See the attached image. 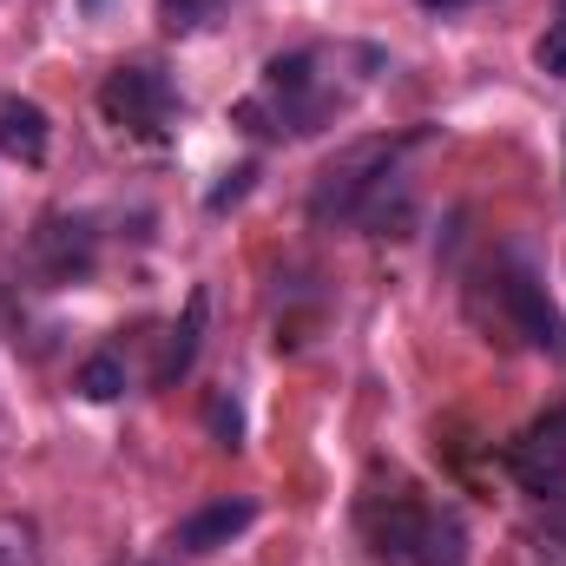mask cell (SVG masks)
I'll use <instances>...</instances> for the list:
<instances>
[{
  "instance_id": "12",
  "label": "cell",
  "mask_w": 566,
  "mask_h": 566,
  "mask_svg": "<svg viewBox=\"0 0 566 566\" xmlns=\"http://www.w3.org/2000/svg\"><path fill=\"white\" fill-rule=\"evenodd\" d=\"M80 396H93V402L126 396V363H119V356H86V363H80Z\"/></svg>"
},
{
  "instance_id": "9",
  "label": "cell",
  "mask_w": 566,
  "mask_h": 566,
  "mask_svg": "<svg viewBox=\"0 0 566 566\" xmlns=\"http://www.w3.org/2000/svg\"><path fill=\"white\" fill-rule=\"evenodd\" d=\"M416 541H422V507L389 501V514H369V554L389 566H416Z\"/></svg>"
},
{
  "instance_id": "13",
  "label": "cell",
  "mask_w": 566,
  "mask_h": 566,
  "mask_svg": "<svg viewBox=\"0 0 566 566\" xmlns=\"http://www.w3.org/2000/svg\"><path fill=\"white\" fill-rule=\"evenodd\" d=\"M541 501H547V514H541V566H566V481Z\"/></svg>"
},
{
  "instance_id": "7",
  "label": "cell",
  "mask_w": 566,
  "mask_h": 566,
  "mask_svg": "<svg viewBox=\"0 0 566 566\" xmlns=\"http://www.w3.org/2000/svg\"><path fill=\"white\" fill-rule=\"evenodd\" d=\"M205 316H211V290H191V303H185V316L165 329V343H158V382H178L191 363H198V343H205Z\"/></svg>"
},
{
  "instance_id": "2",
  "label": "cell",
  "mask_w": 566,
  "mask_h": 566,
  "mask_svg": "<svg viewBox=\"0 0 566 566\" xmlns=\"http://www.w3.org/2000/svg\"><path fill=\"white\" fill-rule=\"evenodd\" d=\"M99 113L119 126V133H139V139H165L171 133V119H178V93H171V80L158 73V66H113L106 73V86H99Z\"/></svg>"
},
{
  "instance_id": "5",
  "label": "cell",
  "mask_w": 566,
  "mask_h": 566,
  "mask_svg": "<svg viewBox=\"0 0 566 566\" xmlns=\"http://www.w3.org/2000/svg\"><path fill=\"white\" fill-rule=\"evenodd\" d=\"M507 468L521 474V488L554 494L566 481V409H554V416H541V422L527 428V434L507 448Z\"/></svg>"
},
{
  "instance_id": "14",
  "label": "cell",
  "mask_w": 566,
  "mask_h": 566,
  "mask_svg": "<svg viewBox=\"0 0 566 566\" xmlns=\"http://www.w3.org/2000/svg\"><path fill=\"white\" fill-rule=\"evenodd\" d=\"M218 13H224V0H158L165 33H198V27H211Z\"/></svg>"
},
{
  "instance_id": "3",
  "label": "cell",
  "mask_w": 566,
  "mask_h": 566,
  "mask_svg": "<svg viewBox=\"0 0 566 566\" xmlns=\"http://www.w3.org/2000/svg\"><path fill=\"white\" fill-rule=\"evenodd\" d=\"M93 264H99L93 224L73 218V211H46L40 231H33V271L46 283H80V277H93Z\"/></svg>"
},
{
  "instance_id": "17",
  "label": "cell",
  "mask_w": 566,
  "mask_h": 566,
  "mask_svg": "<svg viewBox=\"0 0 566 566\" xmlns=\"http://www.w3.org/2000/svg\"><path fill=\"white\" fill-rule=\"evenodd\" d=\"M251 178H258V165H238V171H224V185L211 191V211H224V205H238V198L251 191Z\"/></svg>"
},
{
  "instance_id": "11",
  "label": "cell",
  "mask_w": 566,
  "mask_h": 566,
  "mask_svg": "<svg viewBox=\"0 0 566 566\" xmlns=\"http://www.w3.org/2000/svg\"><path fill=\"white\" fill-rule=\"evenodd\" d=\"M0 566H40V527L27 514H0Z\"/></svg>"
},
{
  "instance_id": "19",
  "label": "cell",
  "mask_w": 566,
  "mask_h": 566,
  "mask_svg": "<svg viewBox=\"0 0 566 566\" xmlns=\"http://www.w3.org/2000/svg\"><path fill=\"white\" fill-rule=\"evenodd\" d=\"M560 7H566V0H560Z\"/></svg>"
},
{
  "instance_id": "8",
  "label": "cell",
  "mask_w": 566,
  "mask_h": 566,
  "mask_svg": "<svg viewBox=\"0 0 566 566\" xmlns=\"http://www.w3.org/2000/svg\"><path fill=\"white\" fill-rule=\"evenodd\" d=\"M0 151L20 158V165H40L46 158V113L20 93H0Z\"/></svg>"
},
{
  "instance_id": "1",
  "label": "cell",
  "mask_w": 566,
  "mask_h": 566,
  "mask_svg": "<svg viewBox=\"0 0 566 566\" xmlns=\"http://www.w3.org/2000/svg\"><path fill=\"white\" fill-rule=\"evenodd\" d=\"M402 145L409 139H356V145H343V151L316 171V185H310V218H316V224H356V218L369 211V198H376L382 185H396V158H402Z\"/></svg>"
},
{
  "instance_id": "15",
  "label": "cell",
  "mask_w": 566,
  "mask_h": 566,
  "mask_svg": "<svg viewBox=\"0 0 566 566\" xmlns=\"http://www.w3.org/2000/svg\"><path fill=\"white\" fill-rule=\"evenodd\" d=\"M205 428H211L224 448H238V441H244V409H238V396H231V389H218V396L205 402Z\"/></svg>"
},
{
  "instance_id": "4",
  "label": "cell",
  "mask_w": 566,
  "mask_h": 566,
  "mask_svg": "<svg viewBox=\"0 0 566 566\" xmlns=\"http://www.w3.org/2000/svg\"><path fill=\"white\" fill-rule=\"evenodd\" d=\"M494 290H501V310H507L514 336H521L527 349L560 356V349H566V323H560V310H554V296H547V283L514 264V271H501V277H494Z\"/></svg>"
},
{
  "instance_id": "6",
  "label": "cell",
  "mask_w": 566,
  "mask_h": 566,
  "mask_svg": "<svg viewBox=\"0 0 566 566\" xmlns=\"http://www.w3.org/2000/svg\"><path fill=\"white\" fill-rule=\"evenodd\" d=\"M251 521H258V501L231 494V501H211V507L185 514V521H178V534H171V547H178V554H218V547H231Z\"/></svg>"
},
{
  "instance_id": "18",
  "label": "cell",
  "mask_w": 566,
  "mask_h": 566,
  "mask_svg": "<svg viewBox=\"0 0 566 566\" xmlns=\"http://www.w3.org/2000/svg\"><path fill=\"white\" fill-rule=\"evenodd\" d=\"M422 7H468V0H422Z\"/></svg>"
},
{
  "instance_id": "16",
  "label": "cell",
  "mask_w": 566,
  "mask_h": 566,
  "mask_svg": "<svg viewBox=\"0 0 566 566\" xmlns=\"http://www.w3.org/2000/svg\"><path fill=\"white\" fill-rule=\"evenodd\" d=\"M534 60H541V73H554V80H566V20H554V27L541 33Z\"/></svg>"
},
{
  "instance_id": "10",
  "label": "cell",
  "mask_w": 566,
  "mask_h": 566,
  "mask_svg": "<svg viewBox=\"0 0 566 566\" xmlns=\"http://www.w3.org/2000/svg\"><path fill=\"white\" fill-rule=\"evenodd\" d=\"M416 566H468V534H461V521H454V514H422Z\"/></svg>"
}]
</instances>
